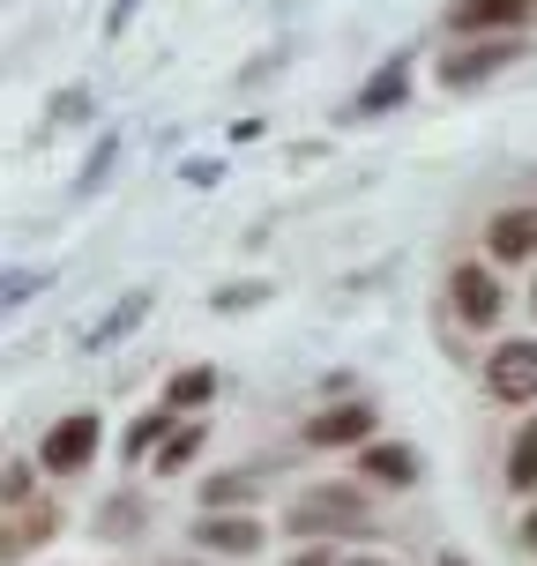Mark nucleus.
I'll use <instances>...</instances> for the list:
<instances>
[{"label": "nucleus", "mask_w": 537, "mask_h": 566, "mask_svg": "<svg viewBox=\"0 0 537 566\" xmlns=\"http://www.w3.org/2000/svg\"><path fill=\"white\" fill-rule=\"evenodd\" d=\"M283 530H299V537H329V530H343V537H366V492L359 484H313V492H299L291 500V522Z\"/></svg>", "instance_id": "nucleus-1"}, {"label": "nucleus", "mask_w": 537, "mask_h": 566, "mask_svg": "<svg viewBox=\"0 0 537 566\" xmlns=\"http://www.w3.org/2000/svg\"><path fill=\"white\" fill-rule=\"evenodd\" d=\"M515 60H523V30H500V38H471V45H448L433 75H441V90L455 97V90H485L493 75H508Z\"/></svg>", "instance_id": "nucleus-2"}, {"label": "nucleus", "mask_w": 537, "mask_h": 566, "mask_svg": "<svg viewBox=\"0 0 537 566\" xmlns=\"http://www.w3.org/2000/svg\"><path fill=\"white\" fill-rule=\"evenodd\" d=\"M97 448H105V418H97V410H68L60 424H45L38 462H45L53 478H75V470H90V462H97Z\"/></svg>", "instance_id": "nucleus-3"}, {"label": "nucleus", "mask_w": 537, "mask_h": 566, "mask_svg": "<svg viewBox=\"0 0 537 566\" xmlns=\"http://www.w3.org/2000/svg\"><path fill=\"white\" fill-rule=\"evenodd\" d=\"M485 396L493 402H537V343L515 336L485 358Z\"/></svg>", "instance_id": "nucleus-4"}, {"label": "nucleus", "mask_w": 537, "mask_h": 566, "mask_svg": "<svg viewBox=\"0 0 537 566\" xmlns=\"http://www.w3.org/2000/svg\"><path fill=\"white\" fill-rule=\"evenodd\" d=\"M195 544L209 552V559H255L261 544H269V530H261L255 514H239V507H217L209 522H195Z\"/></svg>", "instance_id": "nucleus-5"}, {"label": "nucleus", "mask_w": 537, "mask_h": 566, "mask_svg": "<svg viewBox=\"0 0 537 566\" xmlns=\"http://www.w3.org/2000/svg\"><path fill=\"white\" fill-rule=\"evenodd\" d=\"M403 97H411V53L396 45V53L359 83V97H351V113H343V119H381V113H396Z\"/></svg>", "instance_id": "nucleus-6"}, {"label": "nucleus", "mask_w": 537, "mask_h": 566, "mask_svg": "<svg viewBox=\"0 0 537 566\" xmlns=\"http://www.w3.org/2000/svg\"><path fill=\"white\" fill-rule=\"evenodd\" d=\"M448 291H455V313H463L471 328H493V321H500V276H493L485 261H455Z\"/></svg>", "instance_id": "nucleus-7"}, {"label": "nucleus", "mask_w": 537, "mask_h": 566, "mask_svg": "<svg viewBox=\"0 0 537 566\" xmlns=\"http://www.w3.org/2000/svg\"><path fill=\"white\" fill-rule=\"evenodd\" d=\"M530 15H537V0H455L448 23L463 38H500V30H523Z\"/></svg>", "instance_id": "nucleus-8"}, {"label": "nucleus", "mask_w": 537, "mask_h": 566, "mask_svg": "<svg viewBox=\"0 0 537 566\" xmlns=\"http://www.w3.org/2000/svg\"><path fill=\"white\" fill-rule=\"evenodd\" d=\"M373 440V402H337L307 418V448H366Z\"/></svg>", "instance_id": "nucleus-9"}, {"label": "nucleus", "mask_w": 537, "mask_h": 566, "mask_svg": "<svg viewBox=\"0 0 537 566\" xmlns=\"http://www.w3.org/2000/svg\"><path fill=\"white\" fill-rule=\"evenodd\" d=\"M485 254L493 261H530L537 254V209H500L485 224Z\"/></svg>", "instance_id": "nucleus-10"}, {"label": "nucleus", "mask_w": 537, "mask_h": 566, "mask_svg": "<svg viewBox=\"0 0 537 566\" xmlns=\"http://www.w3.org/2000/svg\"><path fill=\"white\" fill-rule=\"evenodd\" d=\"M359 470H366V484H419V448H403V440H366L359 448Z\"/></svg>", "instance_id": "nucleus-11"}, {"label": "nucleus", "mask_w": 537, "mask_h": 566, "mask_svg": "<svg viewBox=\"0 0 537 566\" xmlns=\"http://www.w3.org/2000/svg\"><path fill=\"white\" fill-rule=\"evenodd\" d=\"M149 306H157V291H149V283H135V291H127L113 313H97V328H90V350H113V343H127L142 321H149Z\"/></svg>", "instance_id": "nucleus-12"}, {"label": "nucleus", "mask_w": 537, "mask_h": 566, "mask_svg": "<svg viewBox=\"0 0 537 566\" xmlns=\"http://www.w3.org/2000/svg\"><path fill=\"white\" fill-rule=\"evenodd\" d=\"M172 432H179V424H172V410H142V418L127 424V432H120V454H127V462H142V454H157V448H165Z\"/></svg>", "instance_id": "nucleus-13"}, {"label": "nucleus", "mask_w": 537, "mask_h": 566, "mask_svg": "<svg viewBox=\"0 0 537 566\" xmlns=\"http://www.w3.org/2000/svg\"><path fill=\"white\" fill-rule=\"evenodd\" d=\"M209 396H217V366H179L165 380V410H202Z\"/></svg>", "instance_id": "nucleus-14"}, {"label": "nucleus", "mask_w": 537, "mask_h": 566, "mask_svg": "<svg viewBox=\"0 0 537 566\" xmlns=\"http://www.w3.org/2000/svg\"><path fill=\"white\" fill-rule=\"evenodd\" d=\"M261 478H269V470H225V478L202 484V507H209V514H217V507H247V500L261 492Z\"/></svg>", "instance_id": "nucleus-15"}, {"label": "nucleus", "mask_w": 537, "mask_h": 566, "mask_svg": "<svg viewBox=\"0 0 537 566\" xmlns=\"http://www.w3.org/2000/svg\"><path fill=\"white\" fill-rule=\"evenodd\" d=\"M508 492H537V418H523L508 448Z\"/></svg>", "instance_id": "nucleus-16"}, {"label": "nucleus", "mask_w": 537, "mask_h": 566, "mask_svg": "<svg viewBox=\"0 0 537 566\" xmlns=\"http://www.w3.org/2000/svg\"><path fill=\"white\" fill-rule=\"evenodd\" d=\"M97 530H105V537H135L142 530V492H113V500L97 507Z\"/></svg>", "instance_id": "nucleus-17"}, {"label": "nucleus", "mask_w": 537, "mask_h": 566, "mask_svg": "<svg viewBox=\"0 0 537 566\" xmlns=\"http://www.w3.org/2000/svg\"><path fill=\"white\" fill-rule=\"evenodd\" d=\"M195 454H202V424H179L165 448H157V478H179V470H187Z\"/></svg>", "instance_id": "nucleus-18"}, {"label": "nucleus", "mask_w": 537, "mask_h": 566, "mask_svg": "<svg viewBox=\"0 0 537 566\" xmlns=\"http://www.w3.org/2000/svg\"><path fill=\"white\" fill-rule=\"evenodd\" d=\"M277 283H261V276H247V283H225V291H209V306L217 313H255L261 298H269Z\"/></svg>", "instance_id": "nucleus-19"}, {"label": "nucleus", "mask_w": 537, "mask_h": 566, "mask_svg": "<svg viewBox=\"0 0 537 566\" xmlns=\"http://www.w3.org/2000/svg\"><path fill=\"white\" fill-rule=\"evenodd\" d=\"M113 157H120V135H97V149H90L83 179H75V195H97V187L113 179Z\"/></svg>", "instance_id": "nucleus-20"}, {"label": "nucleus", "mask_w": 537, "mask_h": 566, "mask_svg": "<svg viewBox=\"0 0 537 566\" xmlns=\"http://www.w3.org/2000/svg\"><path fill=\"white\" fill-rule=\"evenodd\" d=\"M75 119H90V90L83 83H68L53 97V113H45V127H38V135H53V127H75Z\"/></svg>", "instance_id": "nucleus-21"}, {"label": "nucleus", "mask_w": 537, "mask_h": 566, "mask_svg": "<svg viewBox=\"0 0 537 566\" xmlns=\"http://www.w3.org/2000/svg\"><path fill=\"white\" fill-rule=\"evenodd\" d=\"M30 537H38V544L53 537V507H30V514H16V530H8V559H23V544H30Z\"/></svg>", "instance_id": "nucleus-22"}, {"label": "nucleus", "mask_w": 537, "mask_h": 566, "mask_svg": "<svg viewBox=\"0 0 537 566\" xmlns=\"http://www.w3.org/2000/svg\"><path fill=\"white\" fill-rule=\"evenodd\" d=\"M38 283H45L38 269H8V283H0V298H8V306H23V298L38 291Z\"/></svg>", "instance_id": "nucleus-23"}, {"label": "nucleus", "mask_w": 537, "mask_h": 566, "mask_svg": "<svg viewBox=\"0 0 537 566\" xmlns=\"http://www.w3.org/2000/svg\"><path fill=\"white\" fill-rule=\"evenodd\" d=\"M179 179H187V187H209V179H225V165H209V157H195V165H179Z\"/></svg>", "instance_id": "nucleus-24"}, {"label": "nucleus", "mask_w": 537, "mask_h": 566, "mask_svg": "<svg viewBox=\"0 0 537 566\" xmlns=\"http://www.w3.org/2000/svg\"><path fill=\"white\" fill-rule=\"evenodd\" d=\"M23 492H30V462H23V454H8V500H23Z\"/></svg>", "instance_id": "nucleus-25"}, {"label": "nucleus", "mask_w": 537, "mask_h": 566, "mask_svg": "<svg viewBox=\"0 0 537 566\" xmlns=\"http://www.w3.org/2000/svg\"><path fill=\"white\" fill-rule=\"evenodd\" d=\"M135 8H142V0H113V15H105V38H120V30L135 23Z\"/></svg>", "instance_id": "nucleus-26"}, {"label": "nucleus", "mask_w": 537, "mask_h": 566, "mask_svg": "<svg viewBox=\"0 0 537 566\" xmlns=\"http://www.w3.org/2000/svg\"><path fill=\"white\" fill-rule=\"evenodd\" d=\"M291 566H343V559H337V552H329V544H313V552H299V559H291Z\"/></svg>", "instance_id": "nucleus-27"}, {"label": "nucleus", "mask_w": 537, "mask_h": 566, "mask_svg": "<svg viewBox=\"0 0 537 566\" xmlns=\"http://www.w3.org/2000/svg\"><path fill=\"white\" fill-rule=\"evenodd\" d=\"M523 544H530V552H537V507L523 514Z\"/></svg>", "instance_id": "nucleus-28"}, {"label": "nucleus", "mask_w": 537, "mask_h": 566, "mask_svg": "<svg viewBox=\"0 0 537 566\" xmlns=\"http://www.w3.org/2000/svg\"><path fill=\"white\" fill-rule=\"evenodd\" d=\"M433 566H471V559H463V552H441V559H433Z\"/></svg>", "instance_id": "nucleus-29"}, {"label": "nucleus", "mask_w": 537, "mask_h": 566, "mask_svg": "<svg viewBox=\"0 0 537 566\" xmlns=\"http://www.w3.org/2000/svg\"><path fill=\"white\" fill-rule=\"evenodd\" d=\"M343 566H389V559H373V552H359V559H343Z\"/></svg>", "instance_id": "nucleus-30"}, {"label": "nucleus", "mask_w": 537, "mask_h": 566, "mask_svg": "<svg viewBox=\"0 0 537 566\" xmlns=\"http://www.w3.org/2000/svg\"><path fill=\"white\" fill-rule=\"evenodd\" d=\"M172 566H195V559H172Z\"/></svg>", "instance_id": "nucleus-31"}]
</instances>
